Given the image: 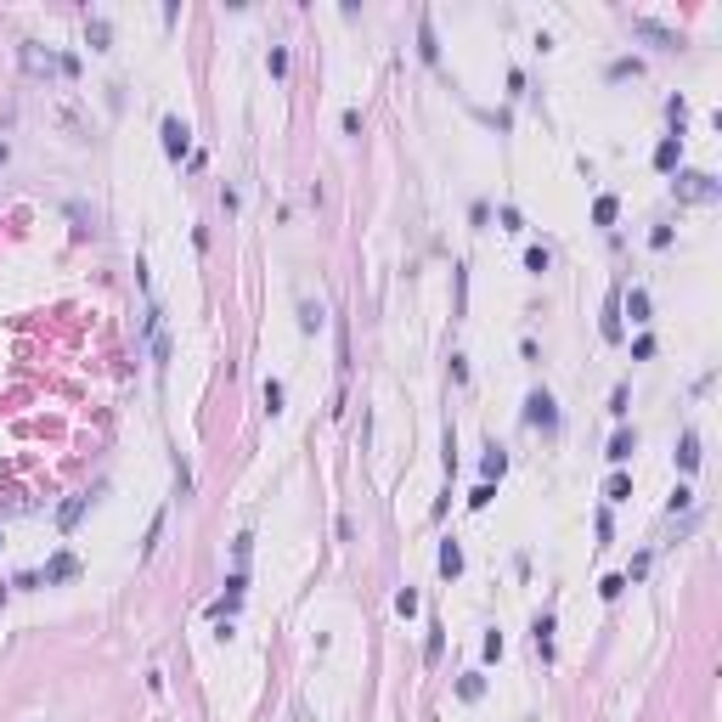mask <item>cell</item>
I'll return each mask as SVG.
<instances>
[{
	"instance_id": "19",
	"label": "cell",
	"mask_w": 722,
	"mask_h": 722,
	"mask_svg": "<svg viewBox=\"0 0 722 722\" xmlns=\"http://www.w3.org/2000/svg\"><path fill=\"white\" fill-rule=\"evenodd\" d=\"M85 34H90V46H96V51H107V40H113L107 17H90V23H85Z\"/></svg>"
},
{
	"instance_id": "1",
	"label": "cell",
	"mask_w": 722,
	"mask_h": 722,
	"mask_svg": "<svg viewBox=\"0 0 722 722\" xmlns=\"http://www.w3.org/2000/svg\"><path fill=\"white\" fill-rule=\"evenodd\" d=\"M525 423L542 429V435H559V406H553L548 390H531V395H525Z\"/></svg>"
},
{
	"instance_id": "33",
	"label": "cell",
	"mask_w": 722,
	"mask_h": 722,
	"mask_svg": "<svg viewBox=\"0 0 722 722\" xmlns=\"http://www.w3.org/2000/svg\"><path fill=\"white\" fill-rule=\"evenodd\" d=\"M649 559H654V553H638V559H632V570H627V581H638V575H649Z\"/></svg>"
},
{
	"instance_id": "11",
	"label": "cell",
	"mask_w": 722,
	"mask_h": 722,
	"mask_svg": "<svg viewBox=\"0 0 722 722\" xmlns=\"http://www.w3.org/2000/svg\"><path fill=\"white\" fill-rule=\"evenodd\" d=\"M502 469H508V452H502V446L491 440V446H485V457H480V474H485V485H491V480H502Z\"/></svg>"
},
{
	"instance_id": "25",
	"label": "cell",
	"mask_w": 722,
	"mask_h": 722,
	"mask_svg": "<svg viewBox=\"0 0 722 722\" xmlns=\"http://www.w3.org/2000/svg\"><path fill=\"white\" fill-rule=\"evenodd\" d=\"M621 587H627V575H604L598 581V598H621Z\"/></svg>"
},
{
	"instance_id": "13",
	"label": "cell",
	"mask_w": 722,
	"mask_h": 722,
	"mask_svg": "<svg viewBox=\"0 0 722 722\" xmlns=\"http://www.w3.org/2000/svg\"><path fill=\"white\" fill-rule=\"evenodd\" d=\"M440 575H446V581H457V575H463V548H457L452 536L440 542Z\"/></svg>"
},
{
	"instance_id": "6",
	"label": "cell",
	"mask_w": 722,
	"mask_h": 722,
	"mask_svg": "<svg viewBox=\"0 0 722 722\" xmlns=\"http://www.w3.org/2000/svg\"><path fill=\"white\" fill-rule=\"evenodd\" d=\"M531 643H536L542 660H553V610H542V615L531 621Z\"/></svg>"
},
{
	"instance_id": "10",
	"label": "cell",
	"mask_w": 722,
	"mask_h": 722,
	"mask_svg": "<svg viewBox=\"0 0 722 722\" xmlns=\"http://www.w3.org/2000/svg\"><path fill=\"white\" fill-rule=\"evenodd\" d=\"M418 57H423V63H440V46H435V23H429V11L418 17Z\"/></svg>"
},
{
	"instance_id": "8",
	"label": "cell",
	"mask_w": 722,
	"mask_h": 722,
	"mask_svg": "<svg viewBox=\"0 0 722 722\" xmlns=\"http://www.w3.org/2000/svg\"><path fill=\"white\" fill-rule=\"evenodd\" d=\"M632 452H638V429H615V440H610V452H604V457H610V463L621 469V463H627Z\"/></svg>"
},
{
	"instance_id": "3",
	"label": "cell",
	"mask_w": 722,
	"mask_h": 722,
	"mask_svg": "<svg viewBox=\"0 0 722 722\" xmlns=\"http://www.w3.org/2000/svg\"><path fill=\"white\" fill-rule=\"evenodd\" d=\"M159 136H164V153H169V159L181 164V153L192 147V124H186L181 113H169V119H164V124H159Z\"/></svg>"
},
{
	"instance_id": "9",
	"label": "cell",
	"mask_w": 722,
	"mask_h": 722,
	"mask_svg": "<svg viewBox=\"0 0 722 722\" xmlns=\"http://www.w3.org/2000/svg\"><path fill=\"white\" fill-rule=\"evenodd\" d=\"M677 469H683V474L700 469V435H694V429H683V440H677Z\"/></svg>"
},
{
	"instance_id": "22",
	"label": "cell",
	"mask_w": 722,
	"mask_h": 722,
	"mask_svg": "<svg viewBox=\"0 0 722 722\" xmlns=\"http://www.w3.org/2000/svg\"><path fill=\"white\" fill-rule=\"evenodd\" d=\"M548 265H553V260H548V248H542V243H531V248H525V271H536V277H542Z\"/></svg>"
},
{
	"instance_id": "14",
	"label": "cell",
	"mask_w": 722,
	"mask_h": 722,
	"mask_svg": "<svg viewBox=\"0 0 722 722\" xmlns=\"http://www.w3.org/2000/svg\"><path fill=\"white\" fill-rule=\"evenodd\" d=\"M615 215H621V198H615V192H598V203H593V226H615Z\"/></svg>"
},
{
	"instance_id": "5",
	"label": "cell",
	"mask_w": 722,
	"mask_h": 722,
	"mask_svg": "<svg viewBox=\"0 0 722 722\" xmlns=\"http://www.w3.org/2000/svg\"><path fill=\"white\" fill-rule=\"evenodd\" d=\"M654 169H660V175L683 169V136H660V147H654Z\"/></svg>"
},
{
	"instance_id": "20",
	"label": "cell",
	"mask_w": 722,
	"mask_h": 722,
	"mask_svg": "<svg viewBox=\"0 0 722 722\" xmlns=\"http://www.w3.org/2000/svg\"><path fill=\"white\" fill-rule=\"evenodd\" d=\"M638 74H643L638 57H615V63H610V80H638Z\"/></svg>"
},
{
	"instance_id": "31",
	"label": "cell",
	"mask_w": 722,
	"mask_h": 722,
	"mask_svg": "<svg viewBox=\"0 0 722 722\" xmlns=\"http://www.w3.org/2000/svg\"><path fill=\"white\" fill-rule=\"evenodd\" d=\"M491 497H497V491H491V485H474V491H469V508H485V502H491Z\"/></svg>"
},
{
	"instance_id": "15",
	"label": "cell",
	"mask_w": 722,
	"mask_h": 722,
	"mask_svg": "<svg viewBox=\"0 0 722 722\" xmlns=\"http://www.w3.org/2000/svg\"><path fill=\"white\" fill-rule=\"evenodd\" d=\"M621 311H627V317H632V322H638V327H643V322H649V288H627V299H621Z\"/></svg>"
},
{
	"instance_id": "7",
	"label": "cell",
	"mask_w": 722,
	"mask_h": 722,
	"mask_svg": "<svg viewBox=\"0 0 722 722\" xmlns=\"http://www.w3.org/2000/svg\"><path fill=\"white\" fill-rule=\"evenodd\" d=\"M632 34H643V40H654L660 51H677V34H671V28H660V23H649V17H632Z\"/></svg>"
},
{
	"instance_id": "23",
	"label": "cell",
	"mask_w": 722,
	"mask_h": 722,
	"mask_svg": "<svg viewBox=\"0 0 722 722\" xmlns=\"http://www.w3.org/2000/svg\"><path fill=\"white\" fill-rule=\"evenodd\" d=\"M265 68H271V80H282V74H288V51L271 46V51H265Z\"/></svg>"
},
{
	"instance_id": "29",
	"label": "cell",
	"mask_w": 722,
	"mask_h": 722,
	"mask_svg": "<svg viewBox=\"0 0 722 722\" xmlns=\"http://www.w3.org/2000/svg\"><path fill=\"white\" fill-rule=\"evenodd\" d=\"M689 502H694V491H689V485H677V491H671V514H683Z\"/></svg>"
},
{
	"instance_id": "28",
	"label": "cell",
	"mask_w": 722,
	"mask_h": 722,
	"mask_svg": "<svg viewBox=\"0 0 722 722\" xmlns=\"http://www.w3.org/2000/svg\"><path fill=\"white\" fill-rule=\"evenodd\" d=\"M610 412H615V418H627V384H615V390H610Z\"/></svg>"
},
{
	"instance_id": "32",
	"label": "cell",
	"mask_w": 722,
	"mask_h": 722,
	"mask_svg": "<svg viewBox=\"0 0 722 722\" xmlns=\"http://www.w3.org/2000/svg\"><path fill=\"white\" fill-rule=\"evenodd\" d=\"M480 649H485V660H497V654H502V632H485Z\"/></svg>"
},
{
	"instance_id": "27",
	"label": "cell",
	"mask_w": 722,
	"mask_h": 722,
	"mask_svg": "<svg viewBox=\"0 0 722 722\" xmlns=\"http://www.w3.org/2000/svg\"><path fill=\"white\" fill-rule=\"evenodd\" d=\"M649 356H654V339L638 333V339H632V361H649Z\"/></svg>"
},
{
	"instance_id": "2",
	"label": "cell",
	"mask_w": 722,
	"mask_h": 722,
	"mask_svg": "<svg viewBox=\"0 0 722 722\" xmlns=\"http://www.w3.org/2000/svg\"><path fill=\"white\" fill-rule=\"evenodd\" d=\"M671 192H677V198H694V203H711V198H717V181H711L706 169H677Z\"/></svg>"
},
{
	"instance_id": "21",
	"label": "cell",
	"mask_w": 722,
	"mask_h": 722,
	"mask_svg": "<svg viewBox=\"0 0 722 722\" xmlns=\"http://www.w3.org/2000/svg\"><path fill=\"white\" fill-rule=\"evenodd\" d=\"M457 694H463V700H480V694H485V677H480V671H463V677H457Z\"/></svg>"
},
{
	"instance_id": "30",
	"label": "cell",
	"mask_w": 722,
	"mask_h": 722,
	"mask_svg": "<svg viewBox=\"0 0 722 722\" xmlns=\"http://www.w3.org/2000/svg\"><path fill=\"white\" fill-rule=\"evenodd\" d=\"M440 649H446V638H440V627H435V632H429V643H423V654H429V660H440Z\"/></svg>"
},
{
	"instance_id": "12",
	"label": "cell",
	"mask_w": 722,
	"mask_h": 722,
	"mask_svg": "<svg viewBox=\"0 0 722 722\" xmlns=\"http://www.w3.org/2000/svg\"><path fill=\"white\" fill-rule=\"evenodd\" d=\"M85 508H90V491H85V497H68V502L57 508V525H63V531H74V525L85 519Z\"/></svg>"
},
{
	"instance_id": "17",
	"label": "cell",
	"mask_w": 722,
	"mask_h": 722,
	"mask_svg": "<svg viewBox=\"0 0 722 722\" xmlns=\"http://www.w3.org/2000/svg\"><path fill=\"white\" fill-rule=\"evenodd\" d=\"M322 322H327V311H322V299H299V327H305V333H317Z\"/></svg>"
},
{
	"instance_id": "18",
	"label": "cell",
	"mask_w": 722,
	"mask_h": 722,
	"mask_svg": "<svg viewBox=\"0 0 722 722\" xmlns=\"http://www.w3.org/2000/svg\"><path fill=\"white\" fill-rule=\"evenodd\" d=\"M604 497H610V502H627V497H632V480H627V474L615 469V474L604 480Z\"/></svg>"
},
{
	"instance_id": "34",
	"label": "cell",
	"mask_w": 722,
	"mask_h": 722,
	"mask_svg": "<svg viewBox=\"0 0 722 722\" xmlns=\"http://www.w3.org/2000/svg\"><path fill=\"white\" fill-rule=\"evenodd\" d=\"M6 159H11V147H6V142H0V164H6Z\"/></svg>"
},
{
	"instance_id": "24",
	"label": "cell",
	"mask_w": 722,
	"mask_h": 722,
	"mask_svg": "<svg viewBox=\"0 0 722 722\" xmlns=\"http://www.w3.org/2000/svg\"><path fill=\"white\" fill-rule=\"evenodd\" d=\"M395 615H418V593H412V587L395 593Z\"/></svg>"
},
{
	"instance_id": "26",
	"label": "cell",
	"mask_w": 722,
	"mask_h": 722,
	"mask_svg": "<svg viewBox=\"0 0 722 722\" xmlns=\"http://www.w3.org/2000/svg\"><path fill=\"white\" fill-rule=\"evenodd\" d=\"M265 412H271V418H277V412H282V384H277V378H271V384H265Z\"/></svg>"
},
{
	"instance_id": "16",
	"label": "cell",
	"mask_w": 722,
	"mask_h": 722,
	"mask_svg": "<svg viewBox=\"0 0 722 722\" xmlns=\"http://www.w3.org/2000/svg\"><path fill=\"white\" fill-rule=\"evenodd\" d=\"M74 570H80V564H74V553H57V559H51V564H46V570H40V581L51 587V581H68Z\"/></svg>"
},
{
	"instance_id": "4",
	"label": "cell",
	"mask_w": 722,
	"mask_h": 722,
	"mask_svg": "<svg viewBox=\"0 0 722 722\" xmlns=\"http://www.w3.org/2000/svg\"><path fill=\"white\" fill-rule=\"evenodd\" d=\"M23 68L40 80V74H51V68H63V57L57 51H40V40H23Z\"/></svg>"
}]
</instances>
